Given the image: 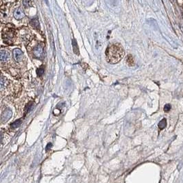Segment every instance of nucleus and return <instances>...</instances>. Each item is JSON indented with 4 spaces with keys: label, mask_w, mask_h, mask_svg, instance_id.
Masks as SVG:
<instances>
[{
    "label": "nucleus",
    "mask_w": 183,
    "mask_h": 183,
    "mask_svg": "<svg viewBox=\"0 0 183 183\" xmlns=\"http://www.w3.org/2000/svg\"><path fill=\"white\" fill-rule=\"evenodd\" d=\"M23 5L25 6V7L32 6V5H31L32 1H23Z\"/></svg>",
    "instance_id": "nucleus-17"
},
{
    "label": "nucleus",
    "mask_w": 183,
    "mask_h": 183,
    "mask_svg": "<svg viewBox=\"0 0 183 183\" xmlns=\"http://www.w3.org/2000/svg\"><path fill=\"white\" fill-rule=\"evenodd\" d=\"M127 63L130 66H132L134 64V59L133 57L131 55H128V58H127Z\"/></svg>",
    "instance_id": "nucleus-13"
},
{
    "label": "nucleus",
    "mask_w": 183,
    "mask_h": 183,
    "mask_svg": "<svg viewBox=\"0 0 183 183\" xmlns=\"http://www.w3.org/2000/svg\"><path fill=\"white\" fill-rule=\"evenodd\" d=\"M15 30L11 28H6L2 32V39L4 42L10 45L12 43V39L15 37Z\"/></svg>",
    "instance_id": "nucleus-2"
},
{
    "label": "nucleus",
    "mask_w": 183,
    "mask_h": 183,
    "mask_svg": "<svg viewBox=\"0 0 183 183\" xmlns=\"http://www.w3.org/2000/svg\"><path fill=\"white\" fill-rule=\"evenodd\" d=\"M72 46H73V49H74V51L75 54H79V51H78V45H77V42L76 40L74 39L72 40Z\"/></svg>",
    "instance_id": "nucleus-8"
},
{
    "label": "nucleus",
    "mask_w": 183,
    "mask_h": 183,
    "mask_svg": "<svg viewBox=\"0 0 183 183\" xmlns=\"http://www.w3.org/2000/svg\"><path fill=\"white\" fill-rule=\"evenodd\" d=\"M170 110H171V105H170V104H166V105L164 106V111H165V112H169Z\"/></svg>",
    "instance_id": "nucleus-15"
},
{
    "label": "nucleus",
    "mask_w": 183,
    "mask_h": 183,
    "mask_svg": "<svg viewBox=\"0 0 183 183\" xmlns=\"http://www.w3.org/2000/svg\"><path fill=\"white\" fill-rule=\"evenodd\" d=\"M12 116V111L10 110V109H7L3 113L2 115H1V121L3 123L4 122H6L8 120H9L10 118Z\"/></svg>",
    "instance_id": "nucleus-5"
},
{
    "label": "nucleus",
    "mask_w": 183,
    "mask_h": 183,
    "mask_svg": "<svg viewBox=\"0 0 183 183\" xmlns=\"http://www.w3.org/2000/svg\"><path fill=\"white\" fill-rule=\"evenodd\" d=\"M6 80L3 76H1V88L4 87V84H5L6 86Z\"/></svg>",
    "instance_id": "nucleus-16"
},
{
    "label": "nucleus",
    "mask_w": 183,
    "mask_h": 183,
    "mask_svg": "<svg viewBox=\"0 0 183 183\" xmlns=\"http://www.w3.org/2000/svg\"><path fill=\"white\" fill-rule=\"evenodd\" d=\"M23 52L18 48L13 50V57L17 62H20L23 59Z\"/></svg>",
    "instance_id": "nucleus-3"
},
{
    "label": "nucleus",
    "mask_w": 183,
    "mask_h": 183,
    "mask_svg": "<svg viewBox=\"0 0 183 183\" xmlns=\"http://www.w3.org/2000/svg\"><path fill=\"white\" fill-rule=\"evenodd\" d=\"M106 60L110 64L118 63L124 56V50L119 43H112L107 47L106 52Z\"/></svg>",
    "instance_id": "nucleus-1"
},
{
    "label": "nucleus",
    "mask_w": 183,
    "mask_h": 183,
    "mask_svg": "<svg viewBox=\"0 0 183 183\" xmlns=\"http://www.w3.org/2000/svg\"><path fill=\"white\" fill-rule=\"evenodd\" d=\"M167 126V120L166 119H163L158 124V128L160 130H163Z\"/></svg>",
    "instance_id": "nucleus-9"
},
{
    "label": "nucleus",
    "mask_w": 183,
    "mask_h": 183,
    "mask_svg": "<svg viewBox=\"0 0 183 183\" xmlns=\"http://www.w3.org/2000/svg\"><path fill=\"white\" fill-rule=\"evenodd\" d=\"M13 15H14V17H15L16 19L17 20H20L22 18H23L24 17V13H23V12L22 11V10L19 8H16L14 11V13H13Z\"/></svg>",
    "instance_id": "nucleus-6"
},
{
    "label": "nucleus",
    "mask_w": 183,
    "mask_h": 183,
    "mask_svg": "<svg viewBox=\"0 0 183 183\" xmlns=\"http://www.w3.org/2000/svg\"><path fill=\"white\" fill-rule=\"evenodd\" d=\"M43 74H44V68L43 67H41L37 69V74L39 76H41Z\"/></svg>",
    "instance_id": "nucleus-14"
},
{
    "label": "nucleus",
    "mask_w": 183,
    "mask_h": 183,
    "mask_svg": "<svg viewBox=\"0 0 183 183\" xmlns=\"http://www.w3.org/2000/svg\"><path fill=\"white\" fill-rule=\"evenodd\" d=\"M21 119H17V121H15V122H13L12 124L10 125V127H11V128L12 129L16 128H18L21 125Z\"/></svg>",
    "instance_id": "nucleus-10"
},
{
    "label": "nucleus",
    "mask_w": 183,
    "mask_h": 183,
    "mask_svg": "<svg viewBox=\"0 0 183 183\" xmlns=\"http://www.w3.org/2000/svg\"><path fill=\"white\" fill-rule=\"evenodd\" d=\"M31 24L35 28H36V29H39L40 28V25H39V21L38 19L36 18V19H34L33 20H32L31 21Z\"/></svg>",
    "instance_id": "nucleus-11"
},
{
    "label": "nucleus",
    "mask_w": 183,
    "mask_h": 183,
    "mask_svg": "<svg viewBox=\"0 0 183 183\" xmlns=\"http://www.w3.org/2000/svg\"><path fill=\"white\" fill-rule=\"evenodd\" d=\"M33 53H34L35 57L40 58L43 54V46H41L40 45H37L33 51Z\"/></svg>",
    "instance_id": "nucleus-4"
},
{
    "label": "nucleus",
    "mask_w": 183,
    "mask_h": 183,
    "mask_svg": "<svg viewBox=\"0 0 183 183\" xmlns=\"http://www.w3.org/2000/svg\"><path fill=\"white\" fill-rule=\"evenodd\" d=\"M33 104H34V103H33L32 102H30V103L28 104V106H26V109H25V114L28 113L30 110H32V106H33Z\"/></svg>",
    "instance_id": "nucleus-12"
},
{
    "label": "nucleus",
    "mask_w": 183,
    "mask_h": 183,
    "mask_svg": "<svg viewBox=\"0 0 183 183\" xmlns=\"http://www.w3.org/2000/svg\"><path fill=\"white\" fill-rule=\"evenodd\" d=\"M52 147V144L50 143L47 144V147H46V150L47 151V150H49Z\"/></svg>",
    "instance_id": "nucleus-18"
},
{
    "label": "nucleus",
    "mask_w": 183,
    "mask_h": 183,
    "mask_svg": "<svg viewBox=\"0 0 183 183\" xmlns=\"http://www.w3.org/2000/svg\"><path fill=\"white\" fill-rule=\"evenodd\" d=\"M9 56V54L8 53V51H6V50H1V52H0V58H1V62H6Z\"/></svg>",
    "instance_id": "nucleus-7"
}]
</instances>
